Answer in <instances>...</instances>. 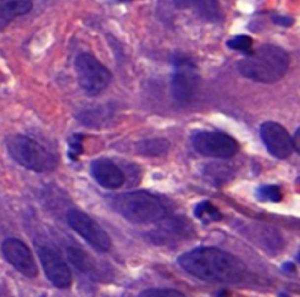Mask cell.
<instances>
[{
	"instance_id": "obj_1",
	"label": "cell",
	"mask_w": 300,
	"mask_h": 297,
	"mask_svg": "<svg viewBox=\"0 0 300 297\" xmlns=\"http://www.w3.org/2000/svg\"><path fill=\"white\" fill-rule=\"evenodd\" d=\"M180 266L195 278L212 283H238L246 265L234 255L218 247H198L178 258Z\"/></svg>"
},
{
	"instance_id": "obj_2",
	"label": "cell",
	"mask_w": 300,
	"mask_h": 297,
	"mask_svg": "<svg viewBox=\"0 0 300 297\" xmlns=\"http://www.w3.org/2000/svg\"><path fill=\"white\" fill-rule=\"evenodd\" d=\"M290 58L289 53L280 46L264 44L253 49L238 64V72L256 83L274 84L280 81L289 71Z\"/></svg>"
},
{
	"instance_id": "obj_3",
	"label": "cell",
	"mask_w": 300,
	"mask_h": 297,
	"mask_svg": "<svg viewBox=\"0 0 300 297\" xmlns=\"http://www.w3.org/2000/svg\"><path fill=\"white\" fill-rule=\"evenodd\" d=\"M112 209L133 224L159 222L167 216L162 201L149 192L137 190L116 195L110 198Z\"/></svg>"
},
{
	"instance_id": "obj_4",
	"label": "cell",
	"mask_w": 300,
	"mask_h": 297,
	"mask_svg": "<svg viewBox=\"0 0 300 297\" xmlns=\"http://www.w3.org/2000/svg\"><path fill=\"white\" fill-rule=\"evenodd\" d=\"M9 155L24 168L34 172H52L58 166L53 153L25 135H12L6 140Z\"/></svg>"
},
{
	"instance_id": "obj_5",
	"label": "cell",
	"mask_w": 300,
	"mask_h": 297,
	"mask_svg": "<svg viewBox=\"0 0 300 297\" xmlns=\"http://www.w3.org/2000/svg\"><path fill=\"white\" fill-rule=\"evenodd\" d=\"M75 72L80 87L89 96L103 93L112 81V72L90 53H80L75 58Z\"/></svg>"
},
{
	"instance_id": "obj_6",
	"label": "cell",
	"mask_w": 300,
	"mask_h": 297,
	"mask_svg": "<svg viewBox=\"0 0 300 297\" xmlns=\"http://www.w3.org/2000/svg\"><path fill=\"white\" fill-rule=\"evenodd\" d=\"M172 96L177 103H192L199 89V74L195 62L186 56L174 59V74L171 81Z\"/></svg>"
},
{
	"instance_id": "obj_7",
	"label": "cell",
	"mask_w": 300,
	"mask_h": 297,
	"mask_svg": "<svg viewBox=\"0 0 300 297\" xmlns=\"http://www.w3.org/2000/svg\"><path fill=\"white\" fill-rule=\"evenodd\" d=\"M192 143L198 153L207 158L228 159L240 150L237 140L221 131H199L192 137Z\"/></svg>"
},
{
	"instance_id": "obj_8",
	"label": "cell",
	"mask_w": 300,
	"mask_h": 297,
	"mask_svg": "<svg viewBox=\"0 0 300 297\" xmlns=\"http://www.w3.org/2000/svg\"><path fill=\"white\" fill-rule=\"evenodd\" d=\"M67 221L68 225L98 252H107L112 247V240L106 230L86 212L71 209L67 212Z\"/></svg>"
},
{
	"instance_id": "obj_9",
	"label": "cell",
	"mask_w": 300,
	"mask_h": 297,
	"mask_svg": "<svg viewBox=\"0 0 300 297\" xmlns=\"http://www.w3.org/2000/svg\"><path fill=\"white\" fill-rule=\"evenodd\" d=\"M37 252L49 281L58 289H68L72 283V274L68 264L61 256V253L52 246H44V244L38 246Z\"/></svg>"
},
{
	"instance_id": "obj_10",
	"label": "cell",
	"mask_w": 300,
	"mask_h": 297,
	"mask_svg": "<svg viewBox=\"0 0 300 297\" xmlns=\"http://www.w3.org/2000/svg\"><path fill=\"white\" fill-rule=\"evenodd\" d=\"M1 252L4 259L22 275L27 278H35L38 274L37 262L30 250V247L18 240V238H7L1 244Z\"/></svg>"
},
{
	"instance_id": "obj_11",
	"label": "cell",
	"mask_w": 300,
	"mask_h": 297,
	"mask_svg": "<svg viewBox=\"0 0 300 297\" xmlns=\"http://www.w3.org/2000/svg\"><path fill=\"white\" fill-rule=\"evenodd\" d=\"M261 138L268 152L278 159H287L293 153L292 137L287 130L278 122H264L261 125Z\"/></svg>"
},
{
	"instance_id": "obj_12",
	"label": "cell",
	"mask_w": 300,
	"mask_h": 297,
	"mask_svg": "<svg viewBox=\"0 0 300 297\" xmlns=\"http://www.w3.org/2000/svg\"><path fill=\"white\" fill-rule=\"evenodd\" d=\"M90 172L99 186L109 190L119 189L125 183V174L122 169L107 158H99L93 161L90 165Z\"/></svg>"
},
{
	"instance_id": "obj_13",
	"label": "cell",
	"mask_w": 300,
	"mask_h": 297,
	"mask_svg": "<svg viewBox=\"0 0 300 297\" xmlns=\"http://www.w3.org/2000/svg\"><path fill=\"white\" fill-rule=\"evenodd\" d=\"M33 9V3L27 0L16 1H0V31L6 28L12 19L28 13Z\"/></svg>"
},
{
	"instance_id": "obj_14",
	"label": "cell",
	"mask_w": 300,
	"mask_h": 297,
	"mask_svg": "<svg viewBox=\"0 0 300 297\" xmlns=\"http://www.w3.org/2000/svg\"><path fill=\"white\" fill-rule=\"evenodd\" d=\"M171 144L165 138H147L137 144V150L144 156H162L169 150Z\"/></svg>"
},
{
	"instance_id": "obj_15",
	"label": "cell",
	"mask_w": 300,
	"mask_h": 297,
	"mask_svg": "<svg viewBox=\"0 0 300 297\" xmlns=\"http://www.w3.org/2000/svg\"><path fill=\"white\" fill-rule=\"evenodd\" d=\"M195 216L201 221L203 224H210L215 221H219L222 218L221 212L218 210V207L215 204H212L210 201H201L196 207H195Z\"/></svg>"
},
{
	"instance_id": "obj_16",
	"label": "cell",
	"mask_w": 300,
	"mask_h": 297,
	"mask_svg": "<svg viewBox=\"0 0 300 297\" xmlns=\"http://www.w3.org/2000/svg\"><path fill=\"white\" fill-rule=\"evenodd\" d=\"M67 255H68V259L71 261V264L78 271H81V272H90L92 271V262L83 250L75 249V247H69V249H67Z\"/></svg>"
},
{
	"instance_id": "obj_17",
	"label": "cell",
	"mask_w": 300,
	"mask_h": 297,
	"mask_svg": "<svg viewBox=\"0 0 300 297\" xmlns=\"http://www.w3.org/2000/svg\"><path fill=\"white\" fill-rule=\"evenodd\" d=\"M227 46L233 50H238V52H243L246 55L252 53L253 52V40L252 37L249 35H237V37H233L227 41Z\"/></svg>"
},
{
	"instance_id": "obj_18",
	"label": "cell",
	"mask_w": 300,
	"mask_h": 297,
	"mask_svg": "<svg viewBox=\"0 0 300 297\" xmlns=\"http://www.w3.org/2000/svg\"><path fill=\"white\" fill-rule=\"evenodd\" d=\"M256 198L262 200V201L278 203V201H281L283 195H281V190H280L278 186H261L256 190Z\"/></svg>"
},
{
	"instance_id": "obj_19",
	"label": "cell",
	"mask_w": 300,
	"mask_h": 297,
	"mask_svg": "<svg viewBox=\"0 0 300 297\" xmlns=\"http://www.w3.org/2000/svg\"><path fill=\"white\" fill-rule=\"evenodd\" d=\"M138 297H186L181 292L174 289H147L143 290Z\"/></svg>"
},
{
	"instance_id": "obj_20",
	"label": "cell",
	"mask_w": 300,
	"mask_h": 297,
	"mask_svg": "<svg viewBox=\"0 0 300 297\" xmlns=\"http://www.w3.org/2000/svg\"><path fill=\"white\" fill-rule=\"evenodd\" d=\"M272 21L278 25H286V27H290L293 24V19L292 18H287V16H272Z\"/></svg>"
},
{
	"instance_id": "obj_21",
	"label": "cell",
	"mask_w": 300,
	"mask_h": 297,
	"mask_svg": "<svg viewBox=\"0 0 300 297\" xmlns=\"http://www.w3.org/2000/svg\"><path fill=\"white\" fill-rule=\"evenodd\" d=\"M292 141H293V150H296L300 155V128L296 130L295 135L292 137Z\"/></svg>"
},
{
	"instance_id": "obj_22",
	"label": "cell",
	"mask_w": 300,
	"mask_h": 297,
	"mask_svg": "<svg viewBox=\"0 0 300 297\" xmlns=\"http://www.w3.org/2000/svg\"><path fill=\"white\" fill-rule=\"evenodd\" d=\"M283 269L286 271V272H295V264H292V262H286L284 265H283Z\"/></svg>"
},
{
	"instance_id": "obj_23",
	"label": "cell",
	"mask_w": 300,
	"mask_h": 297,
	"mask_svg": "<svg viewBox=\"0 0 300 297\" xmlns=\"http://www.w3.org/2000/svg\"><path fill=\"white\" fill-rule=\"evenodd\" d=\"M227 295H228V292H219V295H218V297H227Z\"/></svg>"
},
{
	"instance_id": "obj_24",
	"label": "cell",
	"mask_w": 300,
	"mask_h": 297,
	"mask_svg": "<svg viewBox=\"0 0 300 297\" xmlns=\"http://www.w3.org/2000/svg\"><path fill=\"white\" fill-rule=\"evenodd\" d=\"M278 297H289V296H287L286 293H280V296H278Z\"/></svg>"
},
{
	"instance_id": "obj_25",
	"label": "cell",
	"mask_w": 300,
	"mask_h": 297,
	"mask_svg": "<svg viewBox=\"0 0 300 297\" xmlns=\"http://www.w3.org/2000/svg\"><path fill=\"white\" fill-rule=\"evenodd\" d=\"M298 262L300 264V253H298Z\"/></svg>"
}]
</instances>
